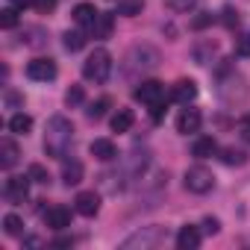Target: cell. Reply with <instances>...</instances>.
Instances as JSON below:
<instances>
[{"mask_svg":"<svg viewBox=\"0 0 250 250\" xmlns=\"http://www.w3.org/2000/svg\"><path fill=\"white\" fill-rule=\"evenodd\" d=\"M71 145H74V124L65 115H53L44 130V153L53 159H65Z\"/></svg>","mask_w":250,"mask_h":250,"instance_id":"cell-1","label":"cell"},{"mask_svg":"<svg viewBox=\"0 0 250 250\" xmlns=\"http://www.w3.org/2000/svg\"><path fill=\"white\" fill-rule=\"evenodd\" d=\"M218 77H221V85H218V94H221V100L227 103V106H238V103H244L247 100V80L241 77V74H235L229 65H224L221 71H218Z\"/></svg>","mask_w":250,"mask_h":250,"instance_id":"cell-2","label":"cell"},{"mask_svg":"<svg viewBox=\"0 0 250 250\" xmlns=\"http://www.w3.org/2000/svg\"><path fill=\"white\" fill-rule=\"evenodd\" d=\"M165 238H168V229L165 227H142V229H136L130 238H124V250H156V247H162L165 244Z\"/></svg>","mask_w":250,"mask_h":250,"instance_id":"cell-3","label":"cell"},{"mask_svg":"<svg viewBox=\"0 0 250 250\" xmlns=\"http://www.w3.org/2000/svg\"><path fill=\"white\" fill-rule=\"evenodd\" d=\"M109 74H112V53L106 47H94L83 62V77L88 83H106Z\"/></svg>","mask_w":250,"mask_h":250,"instance_id":"cell-4","label":"cell"},{"mask_svg":"<svg viewBox=\"0 0 250 250\" xmlns=\"http://www.w3.org/2000/svg\"><path fill=\"white\" fill-rule=\"evenodd\" d=\"M159 65V53H156V47H150V44H136L133 50H130V56H127V65H124V71H127L130 77H136V71H153Z\"/></svg>","mask_w":250,"mask_h":250,"instance_id":"cell-5","label":"cell"},{"mask_svg":"<svg viewBox=\"0 0 250 250\" xmlns=\"http://www.w3.org/2000/svg\"><path fill=\"white\" fill-rule=\"evenodd\" d=\"M183 186H186V191H191V194H206V191L215 188V174H212L206 165H191V168L186 171V177H183Z\"/></svg>","mask_w":250,"mask_h":250,"instance_id":"cell-6","label":"cell"},{"mask_svg":"<svg viewBox=\"0 0 250 250\" xmlns=\"http://www.w3.org/2000/svg\"><path fill=\"white\" fill-rule=\"evenodd\" d=\"M27 77L36 83H50L56 80V62L50 56H36L33 62H27Z\"/></svg>","mask_w":250,"mask_h":250,"instance_id":"cell-7","label":"cell"},{"mask_svg":"<svg viewBox=\"0 0 250 250\" xmlns=\"http://www.w3.org/2000/svg\"><path fill=\"white\" fill-rule=\"evenodd\" d=\"M30 174L27 177H18V174H12V177H6V183H3V194H6V200L9 203H24L27 200V194H30Z\"/></svg>","mask_w":250,"mask_h":250,"instance_id":"cell-8","label":"cell"},{"mask_svg":"<svg viewBox=\"0 0 250 250\" xmlns=\"http://www.w3.org/2000/svg\"><path fill=\"white\" fill-rule=\"evenodd\" d=\"M133 94H136V100H142L145 106H153V103L168 100V97H165V83H159V80H145Z\"/></svg>","mask_w":250,"mask_h":250,"instance_id":"cell-9","label":"cell"},{"mask_svg":"<svg viewBox=\"0 0 250 250\" xmlns=\"http://www.w3.org/2000/svg\"><path fill=\"white\" fill-rule=\"evenodd\" d=\"M200 124H203V115H200V109H191V106H186V109L177 115V133H183V136H194V133L200 130Z\"/></svg>","mask_w":250,"mask_h":250,"instance_id":"cell-10","label":"cell"},{"mask_svg":"<svg viewBox=\"0 0 250 250\" xmlns=\"http://www.w3.org/2000/svg\"><path fill=\"white\" fill-rule=\"evenodd\" d=\"M74 209H77V215H83V218H94V215L100 212V194H97V191H80L77 200H74Z\"/></svg>","mask_w":250,"mask_h":250,"instance_id":"cell-11","label":"cell"},{"mask_svg":"<svg viewBox=\"0 0 250 250\" xmlns=\"http://www.w3.org/2000/svg\"><path fill=\"white\" fill-rule=\"evenodd\" d=\"M44 224H47L50 229H56V232L68 229V227H71V209H68V206H50V209L44 212Z\"/></svg>","mask_w":250,"mask_h":250,"instance_id":"cell-12","label":"cell"},{"mask_svg":"<svg viewBox=\"0 0 250 250\" xmlns=\"http://www.w3.org/2000/svg\"><path fill=\"white\" fill-rule=\"evenodd\" d=\"M215 56H218V44H215L212 39H200V42H194V47H191V59H194L197 65H212Z\"/></svg>","mask_w":250,"mask_h":250,"instance_id":"cell-13","label":"cell"},{"mask_svg":"<svg viewBox=\"0 0 250 250\" xmlns=\"http://www.w3.org/2000/svg\"><path fill=\"white\" fill-rule=\"evenodd\" d=\"M194 97H197V83H194V80H177V83H174V88H171V100L188 106Z\"/></svg>","mask_w":250,"mask_h":250,"instance_id":"cell-14","label":"cell"},{"mask_svg":"<svg viewBox=\"0 0 250 250\" xmlns=\"http://www.w3.org/2000/svg\"><path fill=\"white\" fill-rule=\"evenodd\" d=\"M83 174H85V168H83V162H77V159H62V183L71 188V186H80L83 183Z\"/></svg>","mask_w":250,"mask_h":250,"instance_id":"cell-15","label":"cell"},{"mask_svg":"<svg viewBox=\"0 0 250 250\" xmlns=\"http://www.w3.org/2000/svg\"><path fill=\"white\" fill-rule=\"evenodd\" d=\"M200 241H203V232H200L197 227H183V229L177 232V247H180V250H197Z\"/></svg>","mask_w":250,"mask_h":250,"instance_id":"cell-16","label":"cell"},{"mask_svg":"<svg viewBox=\"0 0 250 250\" xmlns=\"http://www.w3.org/2000/svg\"><path fill=\"white\" fill-rule=\"evenodd\" d=\"M18 159H21V150H18V145H15L12 139H3V142H0V165H3L6 171H12V168L18 165Z\"/></svg>","mask_w":250,"mask_h":250,"instance_id":"cell-17","label":"cell"},{"mask_svg":"<svg viewBox=\"0 0 250 250\" xmlns=\"http://www.w3.org/2000/svg\"><path fill=\"white\" fill-rule=\"evenodd\" d=\"M88 150H91V156L100 159V162H112V159L118 156V147H115V142H109V139H94Z\"/></svg>","mask_w":250,"mask_h":250,"instance_id":"cell-18","label":"cell"},{"mask_svg":"<svg viewBox=\"0 0 250 250\" xmlns=\"http://www.w3.org/2000/svg\"><path fill=\"white\" fill-rule=\"evenodd\" d=\"M191 153H194L197 159H209V156H215V153H218V142H215V136H197L194 145H191Z\"/></svg>","mask_w":250,"mask_h":250,"instance_id":"cell-19","label":"cell"},{"mask_svg":"<svg viewBox=\"0 0 250 250\" xmlns=\"http://www.w3.org/2000/svg\"><path fill=\"white\" fill-rule=\"evenodd\" d=\"M109 124H112V133H130L136 124V115H133V109H118Z\"/></svg>","mask_w":250,"mask_h":250,"instance_id":"cell-20","label":"cell"},{"mask_svg":"<svg viewBox=\"0 0 250 250\" xmlns=\"http://www.w3.org/2000/svg\"><path fill=\"white\" fill-rule=\"evenodd\" d=\"M71 15H74V21H77L80 27H91V24L97 21V15H100V12L94 9V3H77Z\"/></svg>","mask_w":250,"mask_h":250,"instance_id":"cell-21","label":"cell"},{"mask_svg":"<svg viewBox=\"0 0 250 250\" xmlns=\"http://www.w3.org/2000/svg\"><path fill=\"white\" fill-rule=\"evenodd\" d=\"M112 27H115V18H112L109 12H100V15H97V21H94L88 30H91V36H94V39H109V36H112Z\"/></svg>","mask_w":250,"mask_h":250,"instance_id":"cell-22","label":"cell"},{"mask_svg":"<svg viewBox=\"0 0 250 250\" xmlns=\"http://www.w3.org/2000/svg\"><path fill=\"white\" fill-rule=\"evenodd\" d=\"M62 44H65L68 53H77V50L85 47V33H83V30H68V33L62 36Z\"/></svg>","mask_w":250,"mask_h":250,"instance_id":"cell-23","label":"cell"},{"mask_svg":"<svg viewBox=\"0 0 250 250\" xmlns=\"http://www.w3.org/2000/svg\"><path fill=\"white\" fill-rule=\"evenodd\" d=\"M9 130H12L15 136H27V133L33 130V118H30V115H24V112L12 115V118H9Z\"/></svg>","mask_w":250,"mask_h":250,"instance_id":"cell-24","label":"cell"},{"mask_svg":"<svg viewBox=\"0 0 250 250\" xmlns=\"http://www.w3.org/2000/svg\"><path fill=\"white\" fill-rule=\"evenodd\" d=\"M221 162H224V165H235V168H238V165H244V162H247V153H244L241 147H232V145H229V147H224V150H221Z\"/></svg>","mask_w":250,"mask_h":250,"instance_id":"cell-25","label":"cell"},{"mask_svg":"<svg viewBox=\"0 0 250 250\" xmlns=\"http://www.w3.org/2000/svg\"><path fill=\"white\" fill-rule=\"evenodd\" d=\"M44 42H47V33H44L42 27H27V30H24V44H30V47H44Z\"/></svg>","mask_w":250,"mask_h":250,"instance_id":"cell-26","label":"cell"},{"mask_svg":"<svg viewBox=\"0 0 250 250\" xmlns=\"http://www.w3.org/2000/svg\"><path fill=\"white\" fill-rule=\"evenodd\" d=\"M109 106H112V100H109V97H97V100H94V103L85 109V115H88L91 121H100V118L109 112Z\"/></svg>","mask_w":250,"mask_h":250,"instance_id":"cell-27","label":"cell"},{"mask_svg":"<svg viewBox=\"0 0 250 250\" xmlns=\"http://www.w3.org/2000/svg\"><path fill=\"white\" fill-rule=\"evenodd\" d=\"M142 9H145V0H118V15L133 18V15H139Z\"/></svg>","mask_w":250,"mask_h":250,"instance_id":"cell-28","label":"cell"},{"mask_svg":"<svg viewBox=\"0 0 250 250\" xmlns=\"http://www.w3.org/2000/svg\"><path fill=\"white\" fill-rule=\"evenodd\" d=\"M27 174H30V180H33L36 186H47V183H50V171H47L44 165H39V162H33V165L27 168Z\"/></svg>","mask_w":250,"mask_h":250,"instance_id":"cell-29","label":"cell"},{"mask_svg":"<svg viewBox=\"0 0 250 250\" xmlns=\"http://www.w3.org/2000/svg\"><path fill=\"white\" fill-rule=\"evenodd\" d=\"M3 232H6V235H21V232H24V221H21L15 212L3 215Z\"/></svg>","mask_w":250,"mask_h":250,"instance_id":"cell-30","label":"cell"},{"mask_svg":"<svg viewBox=\"0 0 250 250\" xmlns=\"http://www.w3.org/2000/svg\"><path fill=\"white\" fill-rule=\"evenodd\" d=\"M18 12H21V9L6 6L3 12H0V27H3V30H15V27H18Z\"/></svg>","mask_w":250,"mask_h":250,"instance_id":"cell-31","label":"cell"},{"mask_svg":"<svg viewBox=\"0 0 250 250\" xmlns=\"http://www.w3.org/2000/svg\"><path fill=\"white\" fill-rule=\"evenodd\" d=\"M83 100H85V91H83V85H71V88L65 91V106H71V109H74V106H80Z\"/></svg>","mask_w":250,"mask_h":250,"instance_id":"cell-32","label":"cell"},{"mask_svg":"<svg viewBox=\"0 0 250 250\" xmlns=\"http://www.w3.org/2000/svg\"><path fill=\"white\" fill-rule=\"evenodd\" d=\"M238 21H241L238 9H232V6H224V9H221V24H224V27L232 30V27H238Z\"/></svg>","mask_w":250,"mask_h":250,"instance_id":"cell-33","label":"cell"},{"mask_svg":"<svg viewBox=\"0 0 250 250\" xmlns=\"http://www.w3.org/2000/svg\"><path fill=\"white\" fill-rule=\"evenodd\" d=\"M235 56L250 59V33H241V36L235 39Z\"/></svg>","mask_w":250,"mask_h":250,"instance_id":"cell-34","label":"cell"},{"mask_svg":"<svg viewBox=\"0 0 250 250\" xmlns=\"http://www.w3.org/2000/svg\"><path fill=\"white\" fill-rule=\"evenodd\" d=\"M212 24H215V15H212V12H197V18L191 21V30L200 33V30H206V27H212Z\"/></svg>","mask_w":250,"mask_h":250,"instance_id":"cell-35","label":"cell"},{"mask_svg":"<svg viewBox=\"0 0 250 250\" xmlns=\"http://www.w3.org/2000/svg\"><path fill=\"white\" fill-rule=\"evenodd\" d=\"M168 3V9H174V12H191L200 0H165Z\"/></svg>","mask_w":250,"mask_h":250,"instance_id":"cell-36","label":"cell"},{"mask_svg":"<svg viewBox=\"0 0 250 250\" xmlns=\"http://www.w3.org/2000/svg\"><path fill=\"white\" fill-rule=\"evenodd\" d=\"M36 12H42V15H47V12H53L56 9V0H36Z\"/></svg>","mask_w":250,"mask_h":250,"instance_id":"cell-37","label":"cell"},{"mask_svg":"<svg viewBox=\"0 0 250 250\" xmlns=\"http://www.w3.org/2000/svg\"><path fill=\"white\" fill-rule=\"evenodd\" d=\"M218 229H221V221H218V218H212V215H209V218H203V232L215 235Z\"/></svg>","mask_w":250,"mask_h":250,"instance_id":"cell-38","label":"cell"},{"mask_svg":"<svg viewBox=\"0 0 250 250\" xmlns=\"http://www.w3.org/2000/svg\"><path fill=\"white\" fill-rule=\"evenodd\" d=\"M238 133H241V139H244V142H250V112L238 121Z\"/></svg>","mask_w":250,"mask_h":250,"instance_id":"cell-39","label":"cell"},{"mask_svg":"<svg viewBox=\"0 0 250 250\" xmlns=\"http://www.w3.org/2000/svg\"><path fill=\"white\" fill-rule=\"evenodd\" d=\"M165 109H168V100H162V103H153V106H150V118H153V121H162Z\"/></svg>","mask_w":250,"mask_h":250,"instance_id":"cell-40","label":"cell"},{"mask_svg":"<svg viewBox=\"0 0 250 250\" xmlns=\"http://www.w3.org/2000/svg\"><path fill=\"white\" fill-rule=\"evenodd\" d=\"M3 97H6V103H9V106H24V97H21L18 91H12V88H6V94H3Z\"/></svg>","mask_w":250,"mask_h":250,"instance_id":"cell-41","label":"cell"},{"mask_svg":"<svg viewBox=\"0 0 250 250\" xmlns=\"http://www.w3.org/2000/svg\"><path fill=\"white\" fill-rule=\"evenodd\" d=\"M33 3H36V0H9V6H15V9H27Z\"/></svg>","mask_w":250,"mask_h":250,"instance_id":"cell-42","label":"cell"},{"mask_svg":"<svg viewBox=\"0 0 250 250\" xmlns=\"http://www.w3.org/2000/svg\"><path fill=\"white\" fill-rule=\"evenodd\" d=\"M68 244H74V238H56L53 241V247H68Z\"/></svg>","mask_w":250,"mask_h":250,"instance_id":"cell-43","label":"cell"}]
</instances>
